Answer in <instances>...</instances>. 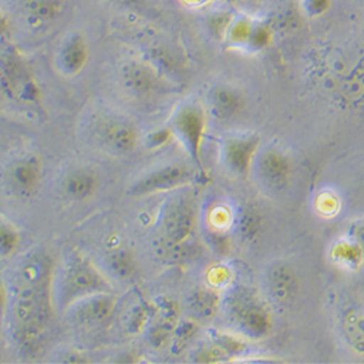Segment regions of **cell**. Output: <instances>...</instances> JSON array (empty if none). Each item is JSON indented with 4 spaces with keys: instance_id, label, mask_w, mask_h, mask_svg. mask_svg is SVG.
I'll return each instance as SVG.
<instances>
[{
    "instance_id": "obj_1",
    "label": "cell",
    "mask_w": 364,
    "mask_h": 364,
    "mask_svg": "<svg viewBox=\"0 0 364 364\" xmlns=\"http://www.w3.org/2000/svg\"><path fill=\"white\" fill-rule=\"evenodd\" d=\"M54 269L47 257H34L25 262L21 269L19 286L11 297L8 315L19 343H34L47 329L53 303Z\"/></svg>"
},
{
    "instance_id": "obj_2",
    "label": "cell",
    "mask_w": 364,
    "mask_h": 364,
    "mask_svg": "<svg viewBox=\"0 0 364 364\" xmlns=\"http://www.w3.org/2000/svg\"><path fill=\"white\" fill-rule=\"evenodd\" d=\"M51 290L54 309L62 314L86 297L114 293L104 272L82 254L69 255L54 269Z\"/></svg>"
},
{
    "instance_id": "obj_3",
    "label": "cell",
    "mask_w": 364,
    "mask_h": 364,
    "mask_svg": "<svg viewBox=\"0 0 364 364\" xmlns=\"http://www.w3.org/2000/svg\"><path fill=\"white\" fill-rule=\"evenodd\" d=\"M2 178L6 190L14 197L33 198L38 194L44 179L43 159L34 151H25L8 162Z\"/></svg>"
},
{
    "instance_id": "obj_4",
    "label": "cell",
    "mask_w": 364,
    "mask_h": 364,
    "mask_svg": "<svg viewBox=\"0 0 364 364\" xmlns=\"http://www.w3.org/2000/svg\"><path fill=\"white\" fill-rule=\"evenodd\" d=\"M98 144L114 156H127L136 150L140 134L133 121L117 114L100 117L94 127Z\"/></svg>"
},
{
    "instance_id": "obj_5",
    "label": "cell",
    "mask_w": 364,
    "mask_h": 364,
    "mask_svg": "<svg viewBox=\"0 0 364 364\" xmlns=\"http://www.w3.org/2000/svg\"><path fill=\"white\" fill-rule=\"evenodd\" d=\"M193 178V171L186 164H168L150 169L133 179L127 193L133 197H146L172 191L187 186Z\"/></svg>"
},
{
    "instance_id": "obj_6",
    "label": "cell",
    "mask_w": 364,
    "mask_h": 364,
    "mask_svg": "<svg viewBox=\"0 0 364 364\" xmlns=\"http://www.w3.org/2000/svg\"><path fill=\"white\" fill-rule=\"evenodd\" d=\"M117 82L123 92L136 101L155 98L162 90L158 72L141 60H126L117 70Z\"/></svg>"
},
{
    "instance_id": "obj_7",
    "label": "cell",
    "mask_w": 364,
    "mask_h": 364,
    "mask_svg": "<svg viewBox=\"0 0 364 364\" xmlns=\"http://www.w3.org/2000/svg\"><path fill=\"white\" fill-rule=\"evenodd\" d=\"M117 306L118 300L114 293H101L77 301L65 314L76 326L87 331H95L111 323L115 316Z\"/></svg>"
},
{
    "instance_id": "obj_8",
    "label": "cell",
    "mask_w": 364,
    "mask_h": 364,
    "mask_svg": "<svg viewBox=\"0 0 364 364\" xmlns=\"http://www.w3.org/2000/svg\"><path fill=\"white\" fill-rule=\"evenodd\" d=\"M205 130V118L197 105H184L172 118V133L194 161L200 159V150Z\"/></svg>"
},
{
    "instance_id": "obj_9",
    "label": "cell",
    "mask_w": 364,
    "mask_h": 364,
    "mask_svg": "<svg viewBox=\"0 0 364 364\" xmlns=\"http://www.w3.org/2000/svg\"><path fill=\"white\" fill-rule=\"evenodd\" d=\"M90 48L87 38L80 31H70L60 41L54 65L57 72L65 77H75L80 75L89 63Z\"/></svg>"
},
{
    "instance_id": "obj_10",
    "label": "cell",
    "mask_w": 364,
    "mask_h": 364,
    "mask_svg": "<svg viewBox=\"0 0 364 364\" xmlns=\"http://www.w3.org/2000/svg\"><path fill=\"white\" fill-rule=\"evenodd\" d=\"M196 228V208L193 201L186 197L173 200L164 215L165 237L172 242L182 244L193 235Z\"/></svg>"
},
{
    "instance_id": "obj_11",
    "label": "cell",
    "mask_w": 364,
    "mask_h": 364,
    "mask_svg": "<svg viewBox=\"0 0 364 364\" xmlns=\"http://www.w3.org/2000/svg\"><path fill=\"white\" fill-rule=\"evenodd\" d=\"M101 184V175L94 166H77L65 175L62 190L69 200L85 203L100 193Z\"/></svg>"
},
{
    "instance_id": "obj_12",
    "label": "cell",
    "mask_w": 364,
    "mask_h": 364,
    "mask_svg": "<svg viewBox=\"0 0 364 364\" xmlns=\"http://www.w3.org/2000/svg\"><path fill=\"white\" fill-rule=\"evenodd\" d=\"M108 271L118 280H130L136 274V261L130 251L118 248L105 258Z\"/></svg>"
},
{
    "instance_id": "obj_13",
    "label": "cell",
    "mask_w": 364,
    "mask_h": 364,
    "mask_svg": "<svg viewBox=\"0 0 364 364\" xmlns=\"http://www.w3.org/2000/svg\"><path fill=\"white\" fill-rule=\"evenodd\" d=\"M22 247V233L15 223L0 216V259H9Z\"/></svg>"
},
{
    "instance_id": "obj_14",
    "label": "cell",
    "mask_w": 364,
    "mask_h": 364,
    "mask_svg": "<svg viewBox=\"0 0 364 364\" xmlns=\"http://www.w3.org/2000/svg\"><path fill=\"white\" fill-rule=\"evenodd\" d=\"M210 104H211V109H213L218 115L226 117L239 108L240 97L236 90L226 86H219L213 90V92H211Z\"/></svg>"
},
{
    "instance_id": "obj_15",
    "label": "cell",
    "mask_w": 364,
    "mask_h": 364,
    "mask_svg": "<svg viewBox=\"0 0 364 364\" xmlns=\"http://www.w3.org/2000/svg\"><path fill=\"white\" fill-rule=\"evenodd\" d=\"M259 171L268 184H282L287 176V165L276 151H269L261 158Z\"/></svg>"
},
{
    "instance_id": "obj_16",
    "label": "cell",
    "mask_w": 364,
    "mask_h": 364,
    "mask_svg": "<svg viewBox=\"0 0 364 364\" xmlns=\"http://www.w3.org/2000/svg\"><path fill=\"white\" fill-rule=\"evenodd\" d=\"M291 271H289L286 267H280L272 272V280L271 284L272 289H274L276 297L279 300H287L291 297V293L296 289V279L290 274Z\"/></svg>"
},
{
    "instance_id": "obj_17",
    "label": "cell",
    "mask_w": 364,
    "mask_h": 364,
    "mask_svg": "<svg viewBox=\"0 0 364 364\" xmlns=\"http://www.w3.org/2000/svg\"><path fill=\"white\" fill-rule=\"evenodd\" d=\"M60 11V5L55 4V0H28L26 12L31 18L38 21H50L55 18Z\"/></svg>"
},
{
    "instance_id": "obj_18",
    "label": "cell",
    "mask_w": 364,
    "mask_h": 364,
    "mask_svg": "<svg viewBox=\"0 0 364 364\" xmlns=\"http://www.w3.org/2000/svg\"><path fill=\"white\" fill-rule=\"evenodd\" d=\"M124 328L129 333H139L149 322V314L144 305H134L129 312L126 314L124 319Z\"/></svg>"
},
{
    "instance_id": "obj_19",
    "label": "cell",
    "mask_w": 364,
    "mask_h": 364,
    "mask_svg": "<svg viewBox=\"0 0 364 364\" xmlns=\"http://www.w3.org/2000/svg\"><path fill=\"white\" fill-rule=\"evenodd\" d=\"M193 309L196 311V314L198 315H207L210 312L211 308V300H210V294L207 291H198L197 294H194L193 297V303H191Z\"/></svg>"
},
{
    "instance_id": "obj_20",
    "label": "cell",
    "mask_w": 364,
    "mask_h": 364,
    "mask_svg": "<svg viewBox=\"0 0 364 364\" xmlns=\"http://www.w3.org/2000/svg\"><path fill=\"white\" fill-rule=\"evenodd\" d=\"M11 305V293L5 283L0 280V323L8 318V311Z\"/></svg>"
},
{
    "instance_id": "obj_21",
    "label": "cell",
    "mask_w": 364,
    "mask_h": 364,
    "mask_svg": "<svg viewBox=\"0 0 364 364\" xmlns=\"http://www.w3.org/2000/svg\"><path fill=\"white\" fill-rule=\"evenodd\" d=\"M303 6L311 15H321L329 9L331 0H303Z\"/></svg>"
},
{
    "instance_id": "obj_22",
    "label": "cell",
    "mask_w": 364,
    "mask_h": 364,
    "mask_svg": "<svg viewBox=\"0 0 364 364\" xmlns=\"http://www.w3.org/2000/svg\"><path fill=\"white\" fill-rule=\"evenodd\" d=\"M9 33H11V19L2 9H0V40L6 38Z\"/></svg>"
},
{
    "instance_id": "obj_23",
    "label": "cell",
    "mask_w": 364,
    "mask_h": 364,
    "mask_svg": "<svg viewBox=\"0 0 364 364\" xmlns=\"http://www.w3.org/2000/svg\"><path fill=\"white\" fill-rule=\"evenodd\" d=\"M112 2L119 6L132 8V9H139L146 5V0H112Z\"/></svg>"
},
{
    "instance_id": "obj_24",
    "label": "cell",
    "mask_w": 364,
    "mask_h": 364,
    "mask_svg": "<svg viewBox=\"0 0 364 364\" xmlns=\"http://www.w3.org/2000/svg\"><path fill=\"white\" fill-rule=\"evenodd\" d=\"M2 325V323H0ZM0 346H2V326H0Z\"/></svg>"
}]
</instances>
